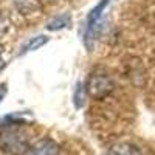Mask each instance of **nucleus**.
Wrapping results in <instances>:
<instances>
[{"mask_svg": "<svg viewBox=\"0 0 155 155\" xmlns=\"http://www.w3.org/2000/svg\"><path fill=\"white\" fill-rule=\"evenodd\" d=\"M31 143L28 130L23 124H2L0 127V150L8 155H27Z\"/></svg>", "mask_w": 155, "mask_h": 155, "instance_id": "obj_1", "label": "nucleus"}, {"mask_svg": "<svg viewBox=\"0 0 155 155\" xmlns=\"http://www.w3.org/2000/svg\"><path fill=\"white\" fill-rule=\"evenodd\" d=\"M116 87L118 85H116L112 74H109L106 70H102V68H98V70L90 73L85 90H87V93L92 96V99L102 101V99L115 95Z\"/></svg>", "mask_w": 155, "mask_h": 155, "instance_id": "obj_2", "label": "nucleus"}, {"mask_svg": "<svg viewBox=\"0 0 155 155\" xmlns=\"http://www.w3.org/2000/svg\"><path fill=\"white\" fill-rule=\"evenodd\" d=\"M110 0H101V2L90 11V14L87 16V23H85V34H84V44L87 50H92L93 44L96 41V36L101 28V17L104 14L106 8L109 6Z\"/></svg>", "mask_w": 155, "mask_h": 155, "instance_id": "obj_3", "label": "nucleus"}, {"mask_svg": "<svg viewBox=\"0 0 155 155\" xmlns=\"http://www.w3.org/2000/svg\"><path fill=\"white\" fill-rule=\"evenodd\" d=\"M27 155H59V144L51 138H42L31 146Z\"/></svg>", "mask_w": 155, "mask_h": 155, "instance_id": "obj_4", "label": "nucleus"}, {"mask_svg": "<svg viewBox=\"0 0 155 155\" xmlns=\"http://www.w3.org/2000/svg\"><path fill=\"white\" fill-rule=\"evenodd\" d=\"M16 9L22 16H36L41 12V3L39 0H12Z\"/></svg>", "mask_w": 155, "mask_h": 155, "instance_id": "obj_5", "label": "nucleus"}, {"mask_svg": "<svg viewBox=\"0 0 155 155\" xmlns=\"http://www.w3.org/2000/svg\"><path fill=\"white\" fill-rule=\"evenodd\" d=\"M107 155H143V153H141L140 147H137L132 143H116L109 149Z\"/></svg>", "mask_w": 155, "mask_h": 155, "instance_id": "obj_6", "label": "nucleus"}, {"mask_svg": "<svg viewBox=\"0 0 155 155\" xmlns=\"http://www.w3.org/2000/svg\"><path fill=\"white\" fill-rule=\"evenodd\" d=\"M48 41H50V39H48L47 36H44V34L34 36V37H31L30 41H27V42L22 45L20 54H27V53H30V51H36V50H39L41 47H44Z\"/></svg>", "mask_w": 155, "mask_h": 155, "instance_id": "obj_7", "label": "nucleus"}, {"mask_svg": "<svg viewBox=\"0 0 155 155\" xmlns=\"http://www.w3.org/2000/svg\"><path fill=\"white\" fill-rule=\"evenodd\" d=\"M71 23V16L70 14H59L56 17H53L48 23H47V28L50 31H59V30H64L70 27Z\"/></svg>", "mask_w": 155, "mask_h": 155, "instance_id": "obj_8", "label": "nucleus"}, {"mask_svg": "<svg viewBox=\"0 0 155 155\" xmlns=\"http://www.w3.org/2000/svg\"><path fill=\"white\" fill-rule=\"evenodd\" d=\"M84 96H85L84 85H82V84H78L76 93H74V104H76V107H78V109L84 106Z\"/></svg>", "mask_w": 155, "mask_h": 155, "instance_id": "obj_9", "label": "nucleus"}, {"mask_svg": "<svg viewBox=\"0 0 155 155\" xmlns=\"http://www.w3.org/2000/svg\"><path fill=\"white\" fill-rule=\"evenodd\" d=\"M6 31H8V19L0 14V37L5 36Z\"/></svg>", "mask_w": 155, "mask_h": 155, "instance_id": "obj_10", "label": "nucleus"}, {"mask_svg": "<svg viewBox=\"0 0 155 155\" xmlns=\"http://www.w3.org/2000/svg\"><path fill=\"white\" fill-rule=\"evenodd\" d=\"M6 92H8V87H6V84H0V101H2V99L5 98Z\"/></svg>", "mask_w": 155, "mask_h": 155, "instance_id": "obj_11", "label": "nucleus"}, {"mask_svg": "<svg viewBox=\"0 0 155 155\" xmlns=\"http://www.w3.org/2000/svg\"><path fill=\"white\" fill-rule=\"evenodd\" d=\"M5 64H6V61H5V58H3V48L0 47V70L5 67Z\"/></svg>", "mask_w": 155, "mask_h": 155, "instance_id": "obj_12", "label": "nucleus"}]
</instances>
